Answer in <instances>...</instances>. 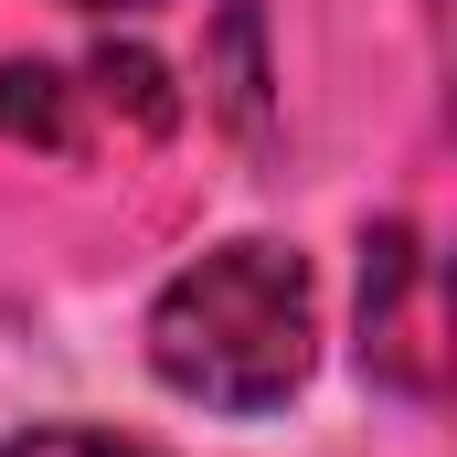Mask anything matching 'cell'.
Here are the masks:
<instances>
[{
    "label": "cell",
    "instance_id": "cell-5",
    "mask_svg": "<svg viewBox=\"0 0 457 457\" xmlns=\"http://www.w3.org/2000/svg\"><path fill=\"white\" fill-rule=\"evenodd\" d=\"M0 138L21 149H75V86L54 64H0Z\"/></svg>",
    "mask_w": 457,
    "mask_h": 457
},
{
    "label": "cell",
    "instance_id": "cell-2",
    "mask_svg": "<svg viewBox=\"0 0 457 457\" xmlns=\"http://www.w3.org/2000/svg\"><path fill=\"white\" fill-rule=\"evenodd\" d=\"M404 298H415V224H372L361 234V351L404 372ZM415 383V372H404Z\"/></svg>",
    "mask_w": 457,
    "mask_h": 457
},
{
    "label": "cell",
    "instance_id": "cell-4",
    "mask_svg": "<svg viewBox=\"0 0 457 457\" xmlns=\"http://www.w3.org/2000/svg\"><path fill=\"white\" fill-rule=\"evenodd\" d=\"M86 86H96L138 138H170V128H181V86H170V64H160V54H138V43H96Z\"/></svg>",
    "mask_w": 457,
    "mask_h": 457
},
{
    "label": "cell",
    "instance_id": "cell-7",
    "mask_svg": "<svg viewBox=\"0 0 457 457\" xmlns=\"http://www.w3.org/2000/svg\"><path fill=\"white\" fill-rule=\"evenodd\" d=\"M75 11H149V0H75Z\"/></svg>",
    "mask_w": 457,
    "mask_h": 457
},
{
    "label": "cell",
    "instance_id": "cell-1",
    "mask_svg": "<svg viewBox=\"0 0 457 457\" xmlns=\"http://www.w3.org/2000/svg\"><path fill=\"white\" fill-rule=\"evenodd\" d=\"M309 361H320V287L309 255L277 234H234L149 298V372L181 404L277 415L309 383Z\"/></svg>",
    "mask_w": 457,
    "mask_h": 457
},
{
    "label": "cell",
    "instance_id": "cell-6",
    "mask_svg": "<svg viewBox=\"0 0 457 457\" xmlns=\"http://www.w3.org/2000/svg\"><path fill=\"white\" fill-rule=\"evenodd\" d=\"M0 457H160V447H138V436H107V426H32V436H11Z\"/></svg>",
    "mask_w": 457,
    "mask_h": 457
},
{
    "label": "cell",
    "instance_id": "cell-3",
    "mask_svg": "<svg viewBox=\"0 0 457 457\" xmlns=\"http://www.w3.org/2000/svg\"><path fill=\"white\" fill-rule=\"evenodd\" d=\"M213 107L245 138H266V11L255 0H224V21H213Z\"/></svg>",
    "mask_w": 457,
    "mask_h": 457
}]
</instances>
